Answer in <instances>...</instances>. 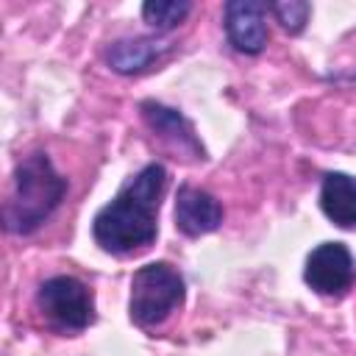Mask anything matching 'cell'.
I'll return each instance as SVG.
<instances>
[{"instance_id": "9", "label": "cell", "mask_w": 356, "mask_h": 356, "mask_svg": "<svg viewBox=\"0 0 356 356\" xmlns=\"http://www.w3.org/2000/svg\"><path fill=\"white\" fill-rule=\"evenodd\" d=\"M170 42H159L153 36H134V39H117L106 47V61L120 75H136L145 72L150 64H156L164 53H170Z\"/></svg>"}, {"instance_id": "3", "label": "cell", "mask_w": 356, "mask_h": 356, "mask_svg": "<svg viewBox=\"0 0 356 356\" xmlns=\"http://www.w3.org/2000/svg\"><path fill=\"white\" fill-rule=\"evenodd\" d=\"M184 303V278L167 261H150L131 278L128 312L139 328L161 325Z\"/></svg>"}, {"instance_id": "2", "label": "cell", "mask_w": 356, "mask_h": 356, "mask_svg": "<svg viewBox=\"0 0 356 356\" xmlns=\"http://www.w3.org/2000/svg\"><path fill=\"white\" fill-rule=\"evenodd\" d=\"M67 178L53 167L50 156L36 150L25 156L11 175V192L3 206V225L8 234L36 231L64 200Z\"/></svg>"}, {"instance_id": "5", "label": "cell", "mask_w": 356, "mask_h": 356, "mask_svg": "<svg viewBox=\"0 0 356 356\" xmlns=\"http://www.w3.org/2000/svg\"><path fill=\"white\" fill-rule=\"evenodd\" d=\"M356 275L353 256L342 242H323L317 245L303 267V281L325 298H339L350 289Z\"/></svg>"}, {"instance_id": "12", "label": "cell", "mask_w": 356, "mask_h": 356, "mask_svg": "<svg viewBox=\"0 0 356 356\" xmlns=\"http://www.w3.org/2000/svg\"><path fill=\"white\" fill-rule=\"evenodd\" d=\"M270 11L275 14V19L281 22L284 31L300 33L306 28V22H309L312 6L306 0H278V3H270Z\"/></svg>"}, {"instance_id": "8", "label": "cell", "mask_w": 356, "mask_h": 356, "mask_svg": "<svg viewBox=\"0 0 356 356\" xmlns=\"http://www.w3.org/2000/svg\"><path fill=\"white\" fill-rule=\"evenodd\" d=\"M222 222V206L214 195L195 189V186H181L175 195V225L186 236H203L217 231Z\"/></svg>"}, {"instance_id": "4", "label": "cell", "mask_w": 356, "mask_h": 356, "mask_svg": "<svg viewBox=\"0 0 356 356\" xmlns=\"http://www.w3.org/2000/svg\"><path fill=\"white\" fill-rule=\"evenodd\" d=\"M39 312L61 331H83L95 323V295L72 275H53L36 289Z\"/></svg>"}, {"instance_id": "7", "label": "cell", "mask_w": 356, "mask_h": 356, "mask_svg": "<svg viewBox=\"0 0 356 356\" xmlns=\"http://www.w3.org/2000/svg\"><path fill=\"white\" fill-rule=\"evenodd\" d=\"M139 108H142V117H145L147 128L153 134H159L164 142H170L178 153H186L192 159H203L206 156L200 139L195 136L192 122L181 111H175V108H170L164 103H156V100H145Z\"/></svg>"}, {"instance_id": "11", "label": "cell", "mask_w": 356, "mask_h": 356, "mask_svg": "<svg viewBox=\"0 0 356 356\" xmlns=\"http://www.w3.org/2000/svg\"><path fill=\"white\" fill-rule=\"evenodd\" d=\"M192 11V3L186 0H147L142 6V17L150 28L156 31H172L175 25L184 22V17Z\"/></svg>"}, {"instance_id": "6", "label": "cell", "mask_w": 356, "mask_h": 356, "mask_svg": "<svg viewBox=\"0 0 356 356\" xmlns=\"http://www.w3.org/2000/svg\"><path fill=\"white\" fill-rule=\"evenodd\" d=\"M225 36L234 50L256 56L267 44V6L259 0H228L225 3Z\"/></svg>"}, {"instance_id": "1", "label": "cell", "mask_w": 356, "mask_h": 356, "mask_svg": "<svg viewBox=\"0 0 356 356\" xmlns=\"http://www.w3.org/2000/svg\"><path fill=\"white\" fill-rule=\"evenodd\" d=\"M167 189V170L161 164H145L92 222L95 242L114 256H128L147 248L159 234V203Z\"/></svg>"}, {"instance_id": "10", "label": "cell", "mask_w": 356, "mask_h": 356, "mask_svg": "<svg viewBox=\"0 0 356 356\" xmlns=\"http://www.w3.org/2000/svg\"><path fill=\"white\" fill-rule=\"evenodd\" d=\"M320 209L339 228H356V178L325 172L320 186Z\"/></svg>"}]
</instances>
